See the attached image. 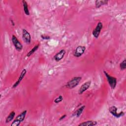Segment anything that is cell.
<instances>
[{
    "mask_svg": "<svg viewBox=\"0 0 126 126\" xmlns=\"http://www.w3.org/2000/svg\"><path fill=\"white\" fill-rule=\"evenodd\" d=\"M82 79L80 76H75L72 78L66 84V87L69 89H72L75 88L80 83Z\"/></svg>",
    "mask_w": 126,
    "mask_h": 126,
    "instance_id": "1",
    "label": "cell"
},
{
    "mask_svg": "<svg viewBox=\"0 0 126 126\" xmlns=\"http://www.w3.org/2000/svg\"><path fill=\"white\" fill-rule=\"evenodd\" d=\"M27 111L26 110L22 111L20 114H19L13 121L11 124V126H18L20 125L21 122H22L26 116Z\"/></svg>",
    "mask_w": 126,
    "mask_h": 126,
    "instance_id": "2",
    "label": "cell"
},
{
    "mask_svg": "<svg viewBox=\"0 0 126 126\" xmlns=\"http://www.w3.org/2000/svg\"><path fill=\"white\" fill-rule=\"evenodd\" d=\"M104 74L106 78V79L107 80V82L110 87V88L114 90L116 86L117 85V79L116 78L111 76L110 74H109L107 72H106L105 71H103Z\"/></svg>",
    "mask_w": 126,
    "mask_h": 126,
    "instance_id": "3",
    "label": "cell"
},
{
    "mask_svg": "<svg viewBox=\"0 0 126 126\" xmlns=\"http://www.w3.org/2000/svg\"><path fill=\"white\" fill-rule=\"evenodd\" d=\"M11 41L16 50L19 52H20L23 49V45L15 35H12L11 37Z\"/></svg>",
    "mask_w": 126,
    "mask_h": 126,
    "instance_id": "4",
    "label": "cell"
},
{
    "mask_svg": "<svg viewBox=\"0 0 126 126\" xmlns=\"http://www.w3.org/2000/svg\"><path fill=\"white\" fill-rule=\"evenodd\" d=\"M118 108L115 106H112L109 108V112L114 117L117 118H119L121 117L124 115L125 113L123 111H121L120 113H117Z\"/></svg>",
    "mask_w": 126,
    "mask_h": 126,
    "instance_id": "5",
    "label": "cell"
},
{
    "mask_svg": "<svg viewBox=\"0 0 126 126\" xmlns=\"http://www.w3.org/2000/svg\"><path fill=\"white\" fill-rule=\"evenodd\" d=\"M103 28V24L101 22H98L97 24V25L96 26V27L95 28V29H94V30L92 32V34L94 36V37L95 38H97L100 34L101 30Z\"/></svg>",
    "mask_w": 126,
    "mask_h": 126,
    "instance_id": "6",
    "label": "cell"
},
{
    "mask_svg": "<svg viewBox=\"0 0 126 126\" xmlns=\"http://www.w3.org/2000/svg\"><path fill=\"white\" fill-rule=\"evenodd\" d=\"M86 49V48L85 46L81 45L77 46L73 53L74 56L77 58L81 57L84 53Z\"/></svg>",
    "mask_w": 126,
    "mask_h": 126,
    "instance_id": "7",
    "label": "cell"
},
{
    "mask_svg": "<svg viewBox=\"0 0 126 126\" xmlns=\"http://www.w3.org/2000/svg\"><path fill=\"white\" fill-rule=\"evenodd\" d=\"M22 38L23 41L26 44H30L31 42V36L30 33L26 30L23 29L22 30Z\"/></svg>",
    "mask_w": 126,
    "mask_h": 126,
    "instance_id": "8",
    "label": "cell"
},
{
    "mask_svg": "<svg viewBox=\"0 0 126 126\" xmlns=\"http://www.w3.org/2000/svg\"><path fill=\"white\" fill-rule=\"evenodd\" d=\"M91 85V80L85 82L84 84H83L78 90L79 94H83L86 91H87Z\"/></svg>",
    "mask_w": 126,
    "mask_h": 126,
    "instance_id": "9",
    "label": "cell"
},
{
    "mask_svg": "<svg viewBox=\"0 0 126 126\" xmlns=\"http://www.w3.org/2000/svg\"><path fill=\"white\" fill-rule=\"evenodd\" d=\"M26 73H27V69L25 68H24L21 71L17 81L13 84L12 86V88H16L19 85V84L21 83L22 80L23 79V78L25 76Z\"/></svg>",
    "mask_w": 126,
    "mask_h": 126,
    "instance_id": "10",
    "label": "cell"
},
{
    "mask_svg": "<svg viewBox=\"0 0 126 126\" xmlns=\"http://www.w3.org/2000/svg\"><path fill=\"white\" fill-rule=\"evenodd\" d=\"M66 53V51L64 49H62L60 50L59 52H58L54 56V59L56 62H59L61 61L63 58L64 57L65 54Z\"/></svg>",
    "mask_w": 126,
    "mask_h": 126,
    "instance_id": "11",
    "label": "cell"
},
{
    "mask_svg": "<svg viewBox=\"0 0 126 126\" xmlns=\"http://www.w3.org/2000/svg\"><path fill=\"white\" fill-rule=\"evenodd\" d=\"M107 0H96L95 1V7L97 8L100 7L101 6L108 4Z\"/></svg>",
    "mask_w": 126,
    "mask_h": 126,
    "instance_id": "12",
    "label": "cell"
},
{
    "mask_svg": "<svg viewBox=\"0 0 126 126\" xmlns=\"http://www.w3.org/2000/svg\"><path fill=\"white\" fill-rule=\"evenodd\" d=\"M97 124V122L96 121H87L84 122L82 123L79 124V126H95Z\"/></svg>",
    "mask_w": 126,
    "mask_h": 126,
    "instance_id": "13",
    "label": "cell"
},
{
    "mask_svg": "<svg viewBox=\"0 0 126 126\" xmlns=\"http://www.w3.org/2000/svg\"><path fill=\"white\" fill-rule=\"evenodd\" d=\"M22 4H23V10H24L25 14L26 15L29 16L30 15V11H29L28 3H27V1L26 0H23L22 1Z\"/></svg>",
    "mask_w": 126,
    "mask_h": 126,
    "instance_id": "14",
    "label": "cell"
},
{
    "mask_svg": "<svg viewBox=\"0 0 126 126\" xmlns=\"http://www.w3.org/2000/svg\"><path fill=\"white\" fill-rule=\"evenodd\" d=\"M85 108V105H82L80 108H79L74 113L73 115H75L77 118L80 117L82 112H83L84 109Z\"/></svg>",
    "mask_w": 126,
    "mask_h": 126,
    "instance_id": "15",
    "label": "cell"
},
{
    "mask_svg": "<svg viewBox=\"0 0 126 126\" xmlns=\"http://www.w3.org/2000/svg\"><path fill=\"white\" fill-rule=\"evenodd\" d=\"M15 116V112L14 111H11L9 115L6 117V120H5V123H8L12 121V120L13 119Z\"/></svg>",
    "mask_w": 126,
    "mask_h": 126,
    "instance_id": "16",
    "label": "cell"
},
{
    "mask_svg": "<svg viewBox=\"0 0 126 126\" xmlns=\"http://www.w3.org/2000/svg\"><path fill=\"white\" fill-rule=\"evenodd\" d=\"M39 47V44H37V45H35L31 50H30L29 52L27 53V57H29L31 56H32L35 51H36V50L38 49Z\"/></svg>",
    "mask_w": 126,
    "mask_h": 126,
    "instance_id": "17",
    "label": "cell"
},
{
    "mask_svg": "<svg viewBox=\"0 0 126 126\" xmlns=\"http://www.w3.org/2000/svg\"><path fill=\"white\" fill-rule=\"evenodd\" d=\"M120 68L122 70H125L126 69V59H125L120 63Z\"/></svg>",
    "mask_w": 126,
    "mask_h": 126,
    "instance_id": "18",
    "label": "cell"
},
{
    "mask_svg": "<svg viewBox=\"0 0 126 126\" xmlns=\"http://www.w3.org/2000/svg\"><path fill=\"white\" fill-rule=\"evenodd\" d=\"M63 100V97L62 95H60L58 96L55 100H54V102L56 103H60V102L62 101Z\"/></svg>",
    "mask_w": 126,
    "mask_h": 126,
    "instance_id": "19",
    "label": "cell"
},
{
    "mask_svg": "<svg viewBox=\"0 0 126 126\" xmlns=\"http://www.w3.org/2000/svg\"><path fill=\"white\" fill-rule=\"evenodd\" d=\"M41 37L42 38V39H44V40H49L51 38L50 36H49L48 35H46V34H41Z\"/></svg>",
    "mask_w": 126,
    "mask_h": 126,
    "instance_id": "20",
    "label": "cell"
},
{
    "mask_svg": "<svg viewBox=\"0 0 126 126\" xmlns=\"http://www.w3.org/2000/svg\"><path fill=\"white\" fill-rule=\"evenodd\" d=\"M66 116V115H63L62 116H61V117H60V118L59 119V120H60V121H61V120H63Z\"/></svg>",
    "mask_w": 126,
    "mask_h": 126,
    "instance_id": "21",
    "label": "cell"
}]
</instances>
